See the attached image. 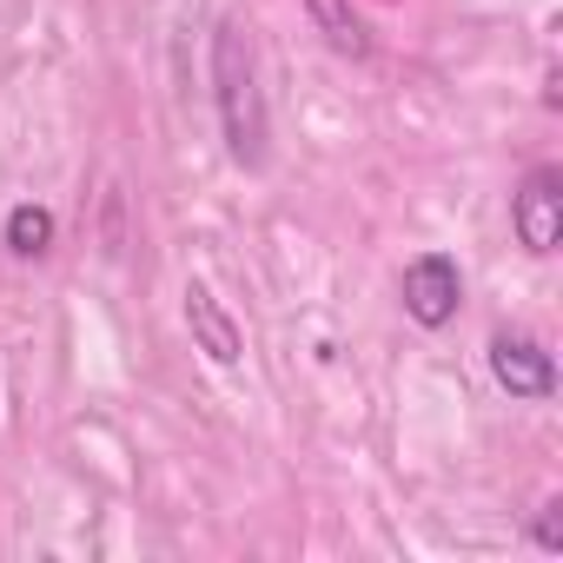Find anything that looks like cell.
Masks as SVG:
<instances>
[{
  "mask_svg": "<svg viewBox=\"0 0 563 563\" xmlns=\"http://www.w3.org/2000/svg\"><path fill=\"white\" fill-rule=\"evenodd\" d=\"M186 325H192V339H199V352H206L212 365H239V358H245V332L232 325V312H225L206 286H186Z\"/></svg>",
  "mask_w": 563,
  "mask_h": 563,
  "instance_id": "cell-5",
  "label": "cell"
},
{
  "mask_svg": "<svg viewBox=\"0 0 563 563\" xmlns=\"http://www.w3.org/2000/svg\"><path fill=\"white\" fill-rule=\"evenodd\" d=\"M212 100H219V126H225V153L258 173L265 166V93H258V60H252V27L245 21H219L212 34Z\"/></svg>",
  "mask_w": 563,
  "mask_h": 563,
  "instance_id": "cell-1",
  "label": "cell"
},
{
  "mask_svg": "<svg viewBox=\"0 0 563 563\" xmlns=\"http://www.w3.org/2000/svg\"><path fill=\"white\" fill-rule=\"evenodd\" d=\"M510 225L523 239V252H556L563 239V166H530L510 192Z\"/></svg>",
  "mask_w": 563,
  "mask_h": 563,
  "instance_id": "cell-3",
  "label": "cell"
},
{
  "mask_svg": "<svg viewBox=\"0 0 563 563\" xmlns=\"http://www.w3.org/2000/svg\"><path fill=\"white\" fill-rule=\"evenodd\" d=\"M405 319L411 325H424V332H444L451 319H457V306H464V272H457V258L451 252H418L411 265H405Z\"/></svg>",
  "mask_w": 563,
  "mask_h": 563,
  "instance_id": "cell-2",
  "label": "cell"
},
{
  "mask_svg": "<svg viewBox=\"0 0 563 563\" xmlns=\"http://www.w3.org/2000/svg\"><path fill=\"white\" fill-rule=\"evenodd\" d=\"M490 378H497L510 398H530V405L556 398V365H550V352H543L537 339L497 332V339H490Z\"/></svg>",
  "mask_w": 563,
  "mask_h": 563,
  "instance_id": "cell-4",
  "label": "cell"
},
{
  "mask_svg": "<svg viewBox=\"0 0 563 563\" xmlns=\"http://www.w3.org/2000/svg\"><path fill=\"white\" fill-rule=\"evenodd\" d=\"M537 550H563V497H550L537 510Z\"/></svg>",
  "mask_w": 563,
  "mask_h": 563,
  "instance_id": "cell-8",
  "label": "cell"
},
{
  "mask_svg": "<svg viewBox=\"0 0 563 563\" xmlns=\"http://www.w3.org/2000/svg\"><path fill=\"white\" fill-rule=\"evenodd\" d=\"M8 252L14 258H41V252H54V212L47 206H14L8 212Z\"/></svg>",
  "mask_w": 563,
  "mask_h": 563,
  "instance_id": "cell-7",
  "label": "cell"
},
{
  "mask_svg": "<svg viewBox=\"0 0 563 563\" xmlns=\"http://www.w3.org/2000/svg\"><path fill=\"white\" fill-rule=\"evenodd\" d=\"M306 14H312V27L325 34L332 54H345V60H365V54H372V34H365V21L352 14V0H306Z\"/></svg>",
  "mask_w": 563,
  "mask_h": 563,
  "instance_id": "cell-6",
  "label": "cell"
}]
</instances>
